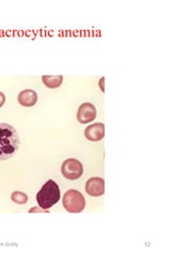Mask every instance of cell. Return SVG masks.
Instances as JSON below:
<instances>
[{"mask_svg":"<svg viewBox=\"0 0 171 256\" xmlns=\"http://www.w3.org/2000/svg\"><path fill=\"white\" fill-rule=\"evenodd\" d=\"M60 200V188L54 180H47L37 194L38 205L43 210H50Z\"/></svg>","mask_w":171,"mask_h":256,"instance_id":"2","label":"cell"},{"mask_svg":"<svg viewBox=\"0 0 171 256\" xmlns=\"http://www.w3.org/2000/svg\"><path fill=\"white\" fill-rule=\"evenodd\" d=\"M86 191L91 196H101L105 194V180L102 178H91L86 182Z\"/></svg>","mask_w":171,"mask_h":256,"instance_id":"6","label":"cell"},{"mask_svg":"<svg viewBox=\"0 0 171 256\" xmlns=\"http://www.w3.org/2000/svg\"><path fill=\"white\" fill-rule=\"evenodd\" d=\"M42 82L47 88H50V89H57V88H59L62 84L63 76H61V75H58V76L44 75L42 77Z\"/></svg>","mask_w":171,"mask_h":256,"instance_id":"9","label":"cell"},{"mask_svg":"<svg viewBox=\"0 0 171 256\" xmlns=\"http://www.w3.org/2000/svg\"><path fill=\"white\" fill-rule=\"evenodd\" d=\"M20 146V134L15 128L10 124L0 123V162L13 157Z\"/></svg>","mask_w":171,"mask_h":256,"instance_id":"1","label":"cell"},{"mask_svg":"<svg viewBox=\"0 0 171 256\" xmlns=\"http://www.w3.org/2000/svg\"><path fill=\"white\" fill-rule=\"evenodd\" d=\"M61 172L66 178L70 180H75L83 175L84 166L79 160L74 158H69L63 162L61 166Z\"/></svg>","mask_w":171,"mask_h":256,"instance_id":"4","label":"cell"},{"mask_svg":"<svg viewBox=\"0 0 171 256\" xmlns=\"http://www.w3.org/2000/svg\"><path fill=\"white\" fill-rule=\"evenodd\" d=\"M6 102V96L3 92H0V108H2L4 106V104Z\"/></svg>","mask_w":171,"mask_h":256,"instance_id":"12","label":"cell"},{"mask_svg":"<svg viewBox=\"0 0 171 256\" xmlns=\"http://www.w3.org/2000/svg\"><path fill=\"white\" fill-rule=\"evenodd\" d=\"M11 198L16 204H26L28 202V196L22 191H14L11 194Z\"/></svg>","mask_w":171,"mask_h":256,"instance_id":"10","label":"cell"},{"mask_svg":"<svg viewBox=\"0 0 171 256\" xmlns=\"http://www.w3.org/2000/svg\"><path fill=\"white\" fill-rule=\"evenodd\" d=\"M62 204L66 208V210L72 214H78L84 210L86 206V201L84 196L77 190H69L63 196Z\"/></svg>","mask_w":171,"mask_h":256,"instance_id":"3","label":"cell"},{"mask_svg":"<svg viewBox=\"0 0 171 256\" xmlns=\"http://www.w3.org/2000/svg\"><path fill=\"white\" fill-rule=\"evenodd\" d=\"M85 137L90 141H100L105 137V125L103 123H95L88 126L85 130Z\"/></svg>","mask_w":171,"mask_h":256,"instance_id":"7","label":"cell"},{"mask_svg":"<svg viewBox=\"0 0 171 256\" xmlns=\"http://www.w3.org/2000/svg\"><path fill=\"white\" fill-rule=\"evenodd\" d=\"M47 210H43V208L34 207V208H31V210H29V212H47Z\"/></svg>","mask_w":171,"mask_h":256,"instance_id":"11","label":"cell"},{"mask_svg":"<svg viewBox=\"0 0 171 256\" xmlns=\"http://www.w3.org/2000/svg\"><path fill=\"white\" fill-rule=\"evenodd\" d=\"M104 82H105V77H102V78L100 79V88H101V90H102L103 92H105V86H104Z\"/></svg>","mask_w":171,"mask_h":256,"instance_id":"13","label":"cell"},{"mask_svg":"<svg viewBox=\"0 0 171 256\" xmlns=\"http://www.w3.org/2000/svg\"><path fill=\"white\" fill-rule=\"evenodd\" d=\"M96 116V108L90 102H84L80 105L77 111V120L79 123L86 124L90 123Z\"/></svg>","mask_w":171,"mask_h":256,"instance_id":"5","label":"cell"},{"mask_svg":"<svg viewBox=\"0 0 171 256\" xmlns=\"http://www.w3.org/2000/svg\"><path fill=\"white\" fill-rule=\"evenodd\" d=\"M19 102L24 107H32L38 102V94L34 90H24L19 94Z\"/></svg>","mask_w":171,"mask_h":256,"instance_id":"8","label":"cell"}]
</instances>
